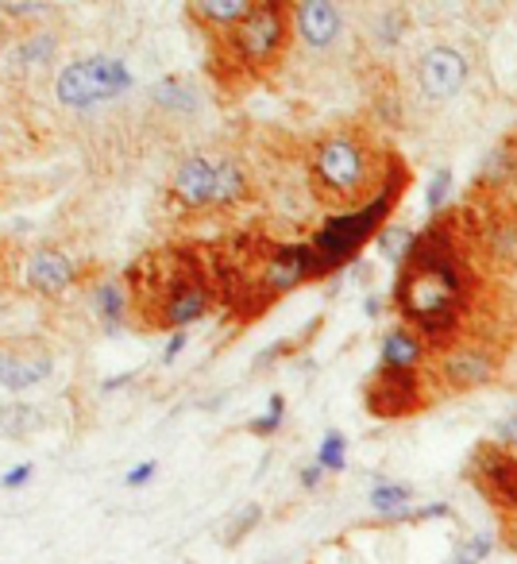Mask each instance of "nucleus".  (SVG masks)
Instances as JSON below:
<instances>
[{
  "label": "nucleus",
  "instance_id": "1",
  "mask_svg": "<svg viewBox=\"0 0 517 564\" xmlns=\"http://www.w3.org/2000/svg\"><path fill=\"white\" fill-rule=\"evenodd\" d=\"M394 306L402 310L409 329L425 340H444L455 333L468 306V271L448 220H432L414 243V256L394 282Z\"/></svg>",
  "mask_w": 517,
  "mask_h": 564
},
{
  "label": "nucleus",
  "instance_id": "2",
  "mask_svg": "<svg viewBox=\"0 0 517 564\" xmlns=\"http://www.w3.org/2000/svg\"><path fill=\"white\" fill-rule=\"evenodd\" d=\"M309 178L314 194L332 209L352 213L355 205H367L383 189V178L375 171V155L355 132H332L314 143L309 151Z\"/></svg>",
  "mask_w": 517,
  "mask_h": 564
},
{
  "label": "nucleus",
  "instance_id": "3",
  "mask_svg": "<svg viewBox=\"0 0 517 564\" xmlns=\"http://www.w3.org/2000/svg\"><path fill=\"white\" fill-rule=\"evenodd\" d=\"M406 182H409V171L391 163V171H386V178H383V189H378L367 205H360V209H352V213H337V217L324 220L321 232L309 240L317 251V263H321V279L340 271L344 263H352L363 251V243L375 240V236L391 225L386 217H394V205H398V194Z\"/></svg>",
  "mask_w": 517,
  "mask_h": 564
},
{
  "label": "nucleus",
  "instance_id": "4",
  "mask_svg": "<svg viewBox=\"0 0 517 564\" xmlns=\"http://www.w3.org/2000/svg\"><path fill=\"white\" fill-rule=\"evenodd\" d=\"M294 40V9L278 0H258L251 12L224 35L228 58L243 74H263L283 63L286 47Z\"/></svg>",
  "mask_w": 517,
  "mask_h": 564
},
{
  "label": "nucleus",
  "instance_id": "5",
  "mask_svg": "<svg viewBox=\"0 0 517 564\" xmlns=\"http://www.w3.org/2000/svg\"><path fill=\"white\" fill-rule=\"evenodd\" d=\"M135 78L124 58L117 55H81L70 58L55 74V101L70 112H94L132 94Z\"/></svg>",
  "mask_w": 517,
  "mask_h": 564
},
{
  "label": "nucleus",
  "instance_id": "6",
  "mask_svg": "<svg viewBox=\"0 0 517 564\" xmlns=\"http://www.w3.org/2000/svg\"><path fill=\"white\" fill-rule=\"evenodd\" d=\"M471 82V58L468 51H460L455 43H432L417 55L414 63V86L425 101L440 105L463 94V86Z\"/></svg>",
  "mask_w": 517,
  "mask_h": 564
},
{
  "label": "nucleus",
  "instance_id": "7",
  "mask_svg": "<svg viewBox=\"0 0 517 564\" xmlns=\"http://www.w3.org/2000/svg\"><path fill=\"white\" fill-rule=\"evenodd\" d=\"M321 279V263H317L314 243H275L263 251L255 271V286H263V302L278 299V294L298 291L301 282Z\"/></svg>",
  "mask_w": 517,
  "mask_h": 564
},
{
  "label": "nucleus",
  "instance_id": "8",
  "mask_svg": "<svg viewBox=\"0 0 517 564\" xmlns=\"http://www.w3.org/2000/svg\"><path fill=\"white\" fill-rule=\"evenodd\" d=\"M212 310V291L205 274L197 271H174L163 279V299L155 302V329H189Z\"/></svg>",
  "mask_w": 517,
  "mask_h": 564
},
{
  "label": "nucleus",
  "instance_id": "9",
  "mask_svg": "<svg viewBox=\"0 0 517 564\" xmlns=\"http://www.w3.org/2000/svg\"><path fill=\"white\" fill-rule=\"evenodd\" d=\"M468 479L494 507H502V514H517V453L486 441L471 453Z\"/></svg>",
  "mask_w": 517,
  "mask_h": 564
},
{
  "label": "nucleus",
  "instance_id": "10",
  "mask_svg": "<svg viewBox=\"0 0 517 564\" xmlns=\"http://www.w3.org/2000/svg\"><path fill=\"white\" fill-rule=\"evenodd\" d=\"M502 371V360L494 348L479 345V340H460V345H448L444 356L437 364L440 383L448 387L452 394H468L479 391V387L494 383Z\"/></svg>",
  "mask_w": 517,
  "mask_h": 564
},
{
  "label": "nucleus",
  "instance_id": "11",
  "mask_svg": "<svg viewBox=\"0 0 517 564\" xmlns=\"http://www.w3.org/2000/svg\"><path fill=\"white\" fill-rule=\"evenodd\" d=\"M170 202L186 213H201L217 205V159L186 155L170 174Z\"/></svg>",
  "mask_w": 517,
  "mask_h": 564
},
{
  "label": "nucleus",
  "instance_id": "12",
  "mask_svg": "<svg viewBox=\"0 0 517 564\" xmlns=\"http://www.w3.org/2000/svg\"><path fill=\"white\" fill-rule=\"evenodd\" d=\"M425 406L421 376H394V371H375L367 387V410L375 417H402Z\"/></svg>",
  "mask_w": 517,
  "mask_h": 564
},
{
  "label": "nucleus",
  "instance_id": "13",
  "mask_svg": "<svg viewBox=\"0 0 517 564\" xmlns=\"http://www.w3.org/2000/svg\"><path fill=\"white\" fill-rule=\"evenodd\" d=\"M294 35L306 43L309 51H329L344 35V12L329 0H306L294 4Z\"/></svg>",
  "mask_w": 517,
  "mask_h": 564
},
{
  "label": "nucleus",
  "instance_id": "14",
  "mask_svg": "<svg viewBox=\"0 0 517 564\" xmlns=\"http://www.w3.org/2000/svg\"><path fill=\"white\" fill-rule=\"evenodd\" d=\"M24 279L35 294H43V299H58V294H66L74 282H78V263L58 248H35L32 256H28Z\"/></svg>",
  "mask_w": 517,
  "mask_h": 564
},
{
  "label": "nucleus",
  "instance_id": "15",
  "mask_svg": "<svg viewBox=\"0 0 517 564\" xmlns=\"http://www.w3.org/2000/svg\"><path fill=\"white\" fill-rule=\"evenodd\" d=\"M425 360V337L409 325H394L383 340H378V371H394V376H421Z\"/></svg>",
  "mask_w": 517,
  "mask_h": 564
},
{
  "label": "nucleus",
  "instance_id": "16",
  "mask_svg": "<svg viewBox=\"0 0 517 564\" xmlns=\"http://www.w3.org/2000/svg\"><path fill=\"white\" fill-rule=\"evenodd\" d=\"M51 371H55V360L47 352H35V348H9L4 352V364H0V383L9 394H24L32 387L47 383Z\"/></svg>",
  "mask_w": 517,
  "mask_h": 564
},
{
  "label": "nucleus",
  "instance_id": "17",
  "mask_svg": "<svg viewBox=\"0 0 517 564\" xmlns=\"http://www.w3.org/2000/svg\"><path fill=\"white\" fill-rule=\"evenodd\" d=\"M89 306L94 317L105 325V333H120L128 322V310H132V286H124L120 279H101L89 291Z\"/></svg>",
  "mask_w": 517,
  "mask_h": 564
},
{
  "label": "nucleus",
  "instance_id": "18",
  "mask_svg": "<svg viewBox=\"0 0 517 564\" xmlns=\"http://www.w3.org/2000/svg\"><path fill=\"white\" fill-rule=\"evenodd\" d=\"M248 12H251V0H194L186 9V17L194 20L197 28H205V32L228 35Z\"/></svg>",
  "mask_w": 517,
  "mask_h": 564
},
{
  "label": "nucleus",
  "instance_id": "19",
  "mask_svg": "<svg viewBox=\"0 0 517 564\" xmlns=\"http://www.w3.org/2000/svg\"><path fill=\"white\" fill-rule=\"evenodd\" d=\"M251 194V178L243 171V163L235 155H220L217 159V205L212 209H232L243 197Z\"/></svg>",
  "mask_w": 517,
  "mask_h": 564
},
{
  "label": "nucleus",
  "instance_id": "20",
  "mask_svg": "<svg viewBox=\"0 0 517 564\" xmlns=\"http://www.w3.org/2000/svg\"><path fill=\"white\" fill-rule=\"evenodd\" d=\"M58 35L55 32H28L24 40L12 47V66H24V70H40V66H51L58 55Z\"/></svg>",
  "mask_w": 517,
  "mask_h": 564
},
{
  "label": "nucleus",
  "instance_id": "21",
  "mask_svg": "<svg viewBox=\"0 0 517 564\" xmlns=\"http://www.w3.org/2000/svg\"><path fill=\"white\" fill-rule=\"evenodd\" d=\"M409 502H414V487L409 484H391V479H375L371 487V510L391 522H406L409 518Z\"/></svg>",
  "mask_w": 517,
  "mask_h": 564
},
{
  "label": "nucleus",
  "instance_id": "22",
  "mask_svg": "<svg viewBox=\"0 0 517 564\" xmlns=\"http://www.w3.org/2000/svg\"><path fill=\"white\" fill-rule=\"evenodd\" d=\"M151 101H155L163 112H174V117H186V112L197 109L194 86H189L186 78H178V74H170V78L158 82V86L151 89Z\"/></svg>",
  "mask_w": 517,
  "mask_h": 564
},
{
  "label": "nucleus",
  "instance_id": "23",
  "mask_svg": "<svg viewBox=\"0 0 517 564\" xmlns=\"http://www.w3.org/2000/svg\"><path fill=\"white\" fill-rule=\"evenodd\" d=\"M514 171H517V151H514V143H502V148H494L491 155H486V163L479 166L475 186H479V189H498V186H509V178H514Z\"/></svg>",
  "mask_w": 517,
  "mask_h": 564
},
{
  "label": "nucleus",
  "instance_id": "24",
  "mask_svg": "<svg viewBox=\"0 0 517 564\" xmlns=\"http://www.w3.org/2000/svg\"><path fill=\"white\" fill-rule=\"evenodd\" d=\"M414 243H417V232H409L406 225H386L383 232L375 236L378 256L394 267H406V259L414 256Z\"/></svg>",
  "mask_w": 517,
  "mask_h": 564
},
{
  "label": "nucleus",
  "instance_id": "25",
  "mask_svg": "<svg viewBox=\"0 0 517 564\" xmlns=\"http://www.w3.org/2000/svg\"><path fill=\"white\" fill-rule=\"evenodd\" d=\"M40 425H43V414L32 402H9V406H4V433H9L12 441L32 437Z\"/></svg>",
  "mask_w": 517,
  "mask_h": 564
},
{
  "label": "nucleus",
  "instance_id": "26",
  "mask_svg": "<svg viewBox=\"0 0 517 564\" xmlns=\"http://www.w3.org/2000/svg\"><path fill=\"white\" fill-rule=\"evenodd\" d=\"M409 28V17L402 9H386L375 17V24H371V35H375V43H383V47H394V43H402V35H406Z\"/></svg>",
  "mask_w": 517,
  "mask_h": 564
},
{
  "label": "nucleus",
  "instance_id": "27",
  "mask_svg": "<svg viewBox=\"0 0 517 564\" xmlns=\"http://www.w3.org/2000/svg\"><path fill=\"white\" fill-rule=\"evenodd\" d=\"M317 464H321L324 471H344L348 468V437L337 430L324 433L321 448H317Z\"/></svg>",
  "mask_w": 517,
  "mask_h": 564
},
{
  "label": "nucleus",
  "instance_id": "28",
  "mask_svg": "<svg viewBox=\"0 0 517 564\" xmlns=\"http://www.w3.org/2000/svg\"><path fill=\"white\" fill-rule=\"evenodd\" d=\"M283 417H286V399H283V394H271V399H267V414L255 417V422L248 425V433H255V437H271V433H278Z\"/></svg>",
  "mask_w": 517,
  "mask_h": 564
},
{
  "label": "nucleus",
  "instance_id": "29",
  "mask_svg": "<svg viewBox=\"0 0 517 564\" xmlns=\"http://www.w3.org/2000/svg\"><path fill=\"white\" fill-rule=\"evenodd\" d=\"M491 549H494V533H471L468 545H463L448 564H483L486 556H491Z\"/></svg>",
  "mask_w": 517,
  "mask_h": 564
},
{
  "label": "nucleus",
  "instance_id": "30",
  "mask_svg": "<svg viewBox=\"0 0 517 564\" xmlns=\"http://www.w3.org/2000/svg\"><path fill=\"white\" fill-rule=\"evenodd\" d=\"M258 518H263V507H258V502H251V507H243L240 514L232 518V530L224 533V545H228V549L240 545V541L248 538V533L258 525Z\"/></svg>",
  "mask_w": 517,
  "mask_h": 564
},
{
  "label": "nucleus",
  "instance_id": "31",
  "mask_svg": "<svg viewBox=\"0 0 517 564\" xmlns=\"http://www.w3.org/2000/svg\"><path fill=\"white\" fill-rule=\"evenodd\" d=\"M448 194H452V171H448V166H440V171L432 174L429 189H425V209L440 213V209H444V202H448Z\"/></svg>",
  "mask_w": 517,
  "mask_h": 564
},
{
  "label": "nucleus",
  "instance_id": "32",
  "mask_svg": "<svg viewBox=\"0 0 517 564\" xmlns=\"http://www.w3.org/2000/svg\"><path fill=\"white\" fill-rule=\"evenodd\" d=\"M494 445L509 448V453H517V406L509 410L506 417H502L498 425H494Z\"/></svg>",
  "mask_w": 517,
  "mask_h": 564
},
{
  "label": "nucleus",
  "instance_id": "33",
  "mask_svg": "<svg viewBox=\"0 0 517 564\" xmlns=\"http://www.w3.org/2000/svg\"><path fill=\"white\" fill-rule=\"evenodd\" d=\"M448 514H452V507H448V502H425V507L409 510L406 522H429V518H448Z\"/></svg>",
  "mask_w": 517,
  "mask_h": 564
},
{
  "label": "nucleus",
  "instance_id": "34",
  "mask_svg": "<svg viewBox=\"0 0 517 564\" xmlns=\"http://www.w3.org/2000/svg\"><path fill=\"white\" fill-rule=\"evenodd\" d=\"M155 471H158V464H155V460H143V464H135V468L128 471L124 484H128V487H143V484H151V479H155Z\"/></svg>",
  "mask_w": 517,
  "mask_h": 564
},
{
  "label": "nucleus",
  "instance_id": "35",
  "mask_svg": "<svg viewBox=\"0 0 517 564\" xmlns=\"http://www.w3.org/2000/svg\"><path fill=\"white\" fill-rule=\"evenodd\" d=\"M32 471H35V464H16V468H9L4 471V491H20V487L32 479Z\"/></svg>",
  "mask_w": 517,
  "mask_h": 564
},
{
  "label": "nucleus",
  "instance_id": "36",
  "mask_svg": "<svg viewBox=\"0 0 517 564\" xmlns=\"http://www.w3.org/2000/svg\"><path fill=\"white\" fill-rule=\"evenodd\" d=\"M186 329H182V333H170V340H166V348H163V364H174V360H178V352H182V348H186Z\"/></svg>",
  "mask_w": 517,
  "mask_h": 564
},
{
  "label": "nucleus",
  "instance_id": "37",
  "mask_svg": "<svg viewBox=\"0 0 517 564\" xmlns=\"http://www.w3.org/2000/svg\"><path fill=\"white\" fill-rule=\"evenodd\" d=\"M298 479H301V487H306V491H317V487H321V479H324V468H321V464H306Z\"/></svg>",
  "mask_w": 517,
  "mask_h": 564
},
{
  "label": "nucleus",
  "instance_id": "38",
  "mask_svg": "<svg viewBox=\"0 0 517 564\" xmlns=\"http://www.w3.org/2000/svg\"><path fill=\"white\" fill-rule=\"evenodd\" d=\"M502 545L509 549V556H517V514H506V525H502Z\"/></svg>",
  "mask_w": 517,
  "mask_h": 564
},
{
  "label": "nucleus",
  "instance_id": "39",
  "mask_svg": "<svg viewBox=\"0 0 517 564\" xmlns=\"http://www.w3.org/2000/svg\"><path fill=\"white\" fill-rule=\"evenodd\" d=\"M47 9L40 4H4V17H43Z\"/></svg>",
  "mask_w": 517,
  "mask_h": 564
},
{
  "label": "nucleus",
  "instance_id": "40",
  "mask_svg": "<svg viewBox=\"0 0 517 564\" xmlns=\"http://www.w3.org/2000/svg\"><path fill=\"white\" fill-rule=\"evenodd\" d=\"M132 379H135V371H124V376H117V379H105L101 391H117V387H128Z\"/></svg>",
  "mask_w": 517,
  "mask_h": 564
},
{
  "label": "nucleus",
  "instance_id": "41",
  "mask_svg": "<svg viewBox=\"0 0 517 564\" xmlns=\"http://www.w3.org/2000/svg\"><path fill=\"white\" fill-rule=\"evenodd\" d=\"M378 314H383V302H378V299H367V317H378Z\"/></svg>",
  "mask_w": 517,
  "mask_h": 564
},
{
  "label": "nucleus",
  "instance_id": "42",
  "mask_svg": "<svg viewBox=\"0 0 517 564\" xmlns=\"http://www.w3.org/2000/svg\"><path fill=\"white\" fill-rule=\"evenodd\" d=\"M271 564H278V561H271Z\"/></svg>",
  "mask_w": 517,
  "mask_h": 564
}]
</instances>
